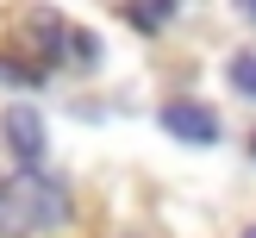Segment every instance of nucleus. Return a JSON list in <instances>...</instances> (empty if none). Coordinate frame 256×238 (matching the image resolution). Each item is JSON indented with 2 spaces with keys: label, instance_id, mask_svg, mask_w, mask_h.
<instances>
[{
  "label": "nucleus",
  "instance_id": "1",
  "mask_svg": "<svg viewBox=\"0 0 256 238\" xmlns=\"http://www.w3.org/2000/svg\"><path fill=\"white\" fill-rule=\"evenodd\" d=\"M62 219H69V188H62L56 175H44V169L25 163V169L0 188V225H6V232H38V225H62Z\"/></svg>",
  "mask_w": 256,
  "mask_h": 238
},
{
  "label": "nucleus",
  "instance_id": "2",
  "mask_svg": "<svg viewBox=\"0 0 256 238\" xmlns=\"http://www.w3.org/2000/svg\"><path fill=\"white\" fill-rule=\"evenodd\" d=\"M156 119H162V132L182 138V144H219V113L200 107V100H169Z\"/></svg>",
  "mask_w": 256,
  "mask_h": 238
},
{
  "label": "nucleus",
  "instance_id": "3",
  "mask_svg": "<svg viewBox=\"0 0 256 238\" xmlns=\"http://www.w3.org/2000/svg\"><path fill=\"white\" fill-rule=\"evenodd\" d=\"M0 138H6V150L19 163H44V113L6 107V113H0Z\"/></svg>",
  "mask_w": 256,
  "mask_h": 238
},
{
  "label": "nucleus",
  "instance_id": "4",
  "mask_svg": "<svg viewBox=\"0 0 256 238\" xmlns=\"http://www.w3.org/2000/svg\"><path fill=\"white\" fill-rule=\"evenodd\" d=\"M169 13H175V0H132V7H125V19H132L138 32H156Z\"/></svg>",
  "mask_w": 256,
  "mask_h": 238
},
{
  "label": "nucleus",
  "instance_id": "5",
  "mask_svg": "<svg viewBox=\"0 0 256 238\" xmlns=\"http://www.w3.org/2000/svg\"><path fill=\"white\" fill-rule=\"evenodd\" d=\"M0 82L6 88H44V69H19L12 57H0Z\"/></svg>",
  "mask_w": 256,
  "mask_h": 238
},
{
  "label": "nucleus",
  "instance_id": "6",
  "mask_svg": "<svg viewBox=\"0 0 256 238\" xmlns=\"http://www.w3.org/2000/svg\"><path fill=\"white\" fill-rule=\"evenodd\" d=\"M232 88L256 100V57H232Z\"/></svg>",
  "mask_w": 256,
  "mask_h": 238
},
{
  "label": "nucleus",
  "instance_id": "7",
  "mask_svg": "<svg viewBox=\"0 0 256 238\" xmlns=\"http://www.w3.org/2000/svg\"><path fill=\"white\" fill-rule=\"evenodd\" d=\"M232 7H238V13H244V19L256 25V0H232Z\"/></svg>",
  "mask_w": 256,
  "mask_h": 238
},
{
  "label": "nucleus",
  "instance_id": "8",
  "mask_svg": "<svg viewBox=\"0 0 256 238\" xmlns=\"http://www.w3.org/2000/svg\"><path fill=\"white\" fill-rule=\"evenodd\" d=\"M244 238H256V225H250V232H244Z\"/></svg>",
  "mask_w": 256,
  "mask_h": 238
}]
</instances>
